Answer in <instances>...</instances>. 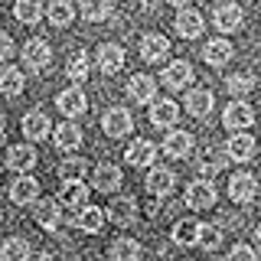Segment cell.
I'll return each mask as SVG.
<instances>
[{
    "mask_svg": "<svg viewBox=\"0 0 261 261\" xmlns=\"http://www.w3.org/2000/svg\"><path fill=\"white\" fill-rule=\"evenodd\" d=\"M101 127H105V134H108V137L121 141V137L130 134V127H134V118H130L127 108H111V111L101 118Z\"/></svg>",
    "mask_w": 261,
    "mask_h": 261,
    "instance_id": "6da1fadb",
    "label": "cell"
},
{
    "mask_svg": "<svg viewBox=\"0 0 261 261\" xmlns=\"http://www.w3.org/2000/svg\"><path fill=\"white\" fill-rule=\"evenodd\" d=\"M251 121H255V111H251V105H245L242 98H235L222 111V124L228 130H245V127H251Z\"/></svg>",
    "mask_w": 261,
    "mask_h": 261,
    "instance_id": "7a4b0ae2",
    "label": "cell"
},
{
    "mask_svg": "<svg viewBox=\"0 0 261 261\" xmlns=\"http://www.w3.org/2000/svg\"><path fill=\"white\" fill-rule=\"evenodd\" d=\"M49 62H53V49H49L46 39H30V43L23 46V65H27V69L43 72Z\"/></svg>",
    "mask_w": 261,
    "mask_h": 261,
    "instance_id": "3957f363",
    "label": "cell"
},
{
    "mask_svg": "<svg viewBox=\"0 0 261 261\" xmlns=\"http://www.w3.org/2000/svg\"><path fill=\"white\" fill-rule=\"evenodd\" d=\"M186 206L190 209H212L216 206V186L209 179H196L186 190Z\"/></svg>",
    "mask_w": 261,
    "mask_h": 261,
    "instance_id": "277c9868",
    "label": "cell"
},
{
    "mask_svg": "<svg viewBox=\"0 0 261 261\" xmlns=\"http://www.w3.org/2000/svg\"><path fill=\"white\" fill-rule=\"evenodd\" d=\"M163 153L173 160H183L193 153V134H186V130H167V137H163Z\"/></svg>",
    "mask_w": 261,
    "mask_h": 261,
    "instance_id": "5b68a950",
    "label": "cell"
},
{
    "mask_svg": "<svg viewBox=\"0 0 261 261\" xmlns=\"http://www.w3.org/2000/svg\"><path fill=\"white\" fill-rule=\"evenodd\" d=\"M56 108H59L65 118H79V114H85V108H88L85 92H82V88H65V92L56 95Z\"/></svg>",
    "mask_w": 261,
    "mask_h": 261,
    "instance_id": "8992f818",
    "label": "cell"
},
{
    "mask_svg": "<svg viewBox=\"0 0 261 261\" xmlns=\"http://www.w3.org/2000/svg\"><path fill=\"white\" fill-rule=\"evenodd\" d=\"M251 153H255V137L245 134V130H235V134L225 141V157H232L235 163L251 160Z\"/></svg>",
    "mask_w": 261,
    "mask_h": 261,
    "instance_id": "52a82bcc",
    "label": "cell"
},
{
    "mask_svg": "<svg viewBox=\"0 0 261 261\" xmlns=\"http://www.w3.org/2000/svg\"><path fill=\"white\" fill-rule=\"evenodd\" d=\"M176 118H179V108H176L173 98H163V101H150V124H153V127L170 130V127L176 124Z\"/></svg>",
    "mask_w": 261,
    "mask_h": 261,
    "instance_id": "ba28073f",
    "label": "cell"
},
{
    "mask_svg": "<svg viewBox=\"0 0 261 261\" xmlns=\"http://www.w3.org/2000/svg\"><path fill=\"white\" fill-rule=\"evenodd\" d=\"M176 186V173L170 167H150V173H147V190L153 196H170Z\"/></svg>",
    "mask_w": 261,
    "mask_h": 261,
    "instance_id": "9c48e42d",
    "label": "cell"
},
{
    "mask_svg": "<svg viewBox=\"0 0 261 261\" xmlns=\"http://www.w3.org/2000/svg\"><path fill=\"white\" fill-rule=\"evenodd\" d=\"M7 167L16 170V173H30L33 167H36V150L27 144H13L10 150H7Z\"/></svg>",
    "mask_w": 261,
    "mask_h": 261,
    "instance_id": "30bf717a",
    "label": "cell"
},
{
    "mask_svg": "<svg viewBox=\"0 0 261 261\" xmlns=\"http://www.w3.org/2000/svg\"><path fill=\"white\" fill-rule=\"evenodd\" d=\"M56 199H59L65 209H82V206H85V199H88V186L82 183V179H65V186L59 190Z\"/></svg>",
    "mask_w": 261,
    "mask_h": 261,
    "instance_id": "8fae6325",
    "label": "cell"
},
{
    "mask_svg": "<svg viewBox=\"0 0 261 261\" xmlns=\"http://www.w3.org/2000/svg\"><path fill=\"white\" fill-rule=\"evenodd\" d=\"M258 193V183L251 173H235L232 179H228V196H232L235 202H251Z\"/></svg>",
    "mask_w": 261,
    "mask_h": 261,
    "instance_id": "7c38bea8",
    "label": "cell"
},
{
    "mask_svg": "<svg viewBox=\"0 0 261 261\" xmlns=\"http://www.w3.org/2000/svg\"><path fill=\"white\" fill-rule=\"evenodd\" d=\"M127 95L134 98L137 105H150L153 95H157V82L147 75V72H141V75H134V79L127 82Z\"/></svg>",
    "mask_w": 261,
    "mask_h": 261,
    "instance_id": "4fadbf2b",
    "label": "cell"
},
{
    "mask_svg": "<svg viewBox=\"0 0 261 261\" xmlns=\"http://www.w3.org/2000/svg\"><path fill=\"white\" fill-rule=\"evenodd\" d=\"M202 27H206V20L199 16V10H190V7H183V10L176 13V33L183 39H196L202 33Z\"/></svg>",
    "mask_w": 261,
    "mask_h": 261,
    "instance_id": "5bb4252c",
    "label": "cell"
},
{
    "mask_svg": "<svg viewBox=\"0 0 261 261\" xmlns=\"http://www.w3.org/2000/svg\"><path fill=\"white\" fill-rule=\"evenodd\" d=\"M190 79H193V69H190L186 59H173L167 69H163V75H160V82L167 88H183V85H190Z\"/></svg>",
    "mask_w": 261,
    "mask_h": 261,
    "instance_id": "9a60e30c",
    "label": "cell"
},
{
    "mask_svg": "<svg viewBox=\"0 0 261 261\" xmlns=\"http://www.w3.org/2000/svg\"><path fill=\"white\" fill-rule=\"evenodd\" d=\"M242 20H245L242 7H239V4H232V0L216 7V27L222 30V33H235V30L242 27Z\"/></svg>",
    "mask_w": 261,
    "mask_h": 261,
    "instance_id": "2e32d148",
    "label": "cell"
},
{
    "mask_svg": "<svg viewBox=\"0 0 261 261\" xmlns=\"http://www.w3.org/2000/svg\"><path fill=\"white\" fill-rule=\"evenodd\" d=\"M98 69L101 72H121V65H124V46H118V43H105L101 49H98Z\"/></svg>",
    "mask_w": 261,
    "mask_h": 261,
    "instance_id": "e0dca14e",
    "label": "cell"
},
{
    "mask_svg": "<svg viewBox=\"0 0 261 261\" xmlns=\"http://www.w3.org/2000/svg\"><path fill=\"white\" fill-rule=\"evenodd\" d=\"M167 53H170V43L160 33H147L141 39V59L144 62H160V59H167Z\"/></svg>",
    "mask_w": 261,
    "mask_h": 261,
    "instance_id": "ac0fdd59",
    "label": "cell"
},
{
    "mask_svg": "<svg viewBox=\"0 0 261 261\" xmlns=\"http://www.w3.org/2000/svg\"><path fill=\"white\" fill-rule=\"evenodd\" d=\"M23 134H27V141H46V134H49L46 111H39V108L27 111V118H23Z\"/></svg>",
    "mask_w": 261,
    "mask_h": 261,
    "instance_id": "d6986e66",
    "label": "cell"
},
{
    "mask_svg": "<svg viewBox=\"0 0 261 261\" xmlns=\"http://www.w3.org/2000/svg\"><path fill=\"white\" fill-rule=\"evenodd\" d=\"M36 196H39V183H36L33 176H20V179L10 186V199L16 202V206H30Z\"/></svg>",
    "mask_w": 261,
    "mask_h": 261,
    "instance_id": "ffe728a7",
    "label": "cell"
},
{
    "mask_svg": "<svg viewBox=\"0 0 261 261\" xmlns=\"http://www.w3.org/2000/svg\"><path fill=\"white\" fill-rule=\"evenodd\" d=\"M202 59H206L209 65H225L228 59H232V43L228 39H209L206 46H202Z\"/></svg>",
    "mask_w": 261,
    "mask_h": 261,
    "instance_id": "44dd1931",
    "label": "cell"
},
{
    "mask_svg": "<svg viewBox=\"0 0 261 261\" xmlns=\"http://www.w3.org/2000/svg\"><path fill=\"white\" fill-rule=\"evenodd\" d=\"M153 157H157V147H153L150 141H144V137L127 147V163L130 167H150Z\"/></svg>",
    "mask_w": 261,
    "mask_h": 261,
    "instance_id": "7402d4cb",
    "label": "cell"
},
{
    "mask_svg": "<svg viewBox=\"0 0 261 261\" xmlns=\"http://www.w3.org/2000/svg\"><path fill=\"white\" fill-rule=\"evenodd\" d=\"M186 111H190L193 118H206L212 111V92L209 88H193V92L186 95Z\"/></svg>",
    "mask_w": 261,
    "mask_h": 261,
    "instance_id": "603a6c76",
    "label": "cell"
},
{
    "mask_svg": "<svg viewBox=\"0 0 261 261\" xmlns=\"http://www.w3.org/2000/svg\"><path fill=\"white\" fill-rule=\"evenodd\" d=\"M118 186H121V170L114 167V163H101V167L95 170V190L114 193Z\"/></svg>",
    "mask_w": 261,
    "mask_h": 261,
    "instance_id": "cb8c5ba5",
    "label": "cell"
},
{
    "mask_svg": "<svg viewBox=\"0 0 261 261\" xmlns=\"http://www.w3.org/2000/svg\"><path fill=\"white\" fill-rule=\"evenodd\" d=\"M23 85H27V79H23V72L20 69H0V95H7V98H16L23 92Z\"/></svg>",
    "mask_w": 261,
    "mask_h": 261,
    "instance_id": "d4e9b609",
    "label": "cell"
},
{
    "mask_svg": "<svg viewBox=\"0 0 261 261\" xmlns=\"http://www.w3.org/2000/svg\"><path fill=\"white\" fill-rule=\"evenodd\" d=\"M108 216H111L118 225H130V222L137 219V206H134V199H130V196H121V199H114V202H111V209H108Z\"/></svg>",
    "mask_w": 261,
    "mask_h": 261,
    "instance_id": "484cf974",
    "label": "cell"
},
{
    "mask_svg": "<svg viewBox=\"0 0 261 261\" xmlns=\"http://www.w3.org/2000/svg\"><path fill=\"white\" fill-rule=\"evenodd\" d=\"M46 20L53 23V27H69V23L75 20V10H72L69 0H53V4L46 7Z\"/></svg>",
    "mask_w": 261,
    "mask_h": 261,
    "instance_id": "4316f807",
    "label": "cell"
},
{
    "mask_svg": "<svg viewBox=\"0 0 261 261\" xmlns=\"http://www.w3.org/2000/svg\"><path fill=\"white\" fill-rule=\"evenodd\" d=\"M33 216H36V222L43 228H56L59 225V202L56 199H39L36 209H33Z\"/></svg>",
    "mask_w": 261,
    "mask_h": 261,
    "instance_id": "83f0119b",
    "label": "cell"
},
{
    "mask_svg": "<svg viewBox=\"0 0 261 261\" xmlns=\"http://www.w3.org/2000/svg\"><path fill=\"white\" fill-rule=\"evenodd\" d=\"M75 225L82 228V232H101V225H105V212L98 209V206H82L79 219H75Z\"/></svg>",
    "mask_w": 261,
    "mask_h": 261,
    "instance_id": "f1b7e54d",
    "label": "cell"
},
{
    "mask_svg": "<svg viewBox=\"0 0 261 261\" xmlns=\"http://www.w3.org/2000/svg\"><path fill=\"white\" fill-rule=\"evenodd\" d=\"M82 144V130L72 124V121H62L59 127H56V147L59 150H72V147Z\"/></svg>",
    "mask_w": 261,
    "mask_h": 261,
    "instance_id": "f546056e",
    "label": "cell"
},
{
    "mask_svg": "<svg viewBox=\"0 0 261 261\" xmlns=\"http://www.w3.org/2000/svg\"><path fill=\"white\" fill-rule=\"evenodd\" d=\"M111 10H114L111 0H82V16H85V20H92V23L108 20Z\"/></svg>",
    "mask_w": 261,
    "mask_h": 261,
    "instance_id": "4dcf8cb0",
    "label": "cell"
},
{
    "mask_svg": "<svg viewBox=\"0 0 261 261\" xmlns=\"http://www.w3.org/2000/svg\"><path fill=\"white\" fill-rule=\"evenodd\" d=\"M111 261H141V242L118 239L111 245Z\"/></svg>",
    "mask_w": 261,
    "mask_h": 261,
    "instance_id": "1f68e13d",
    "label": "cell"
},
{
    "mask_svg": "<svg viewBox=\"0 0 261 261\" xmlns=\"http://www.w3.org/2000/svg\"><path fill=\"white\" fill-rule=\"evenodd\" d=\"M196 239H199V222H193V219H183V222L173 225V242L183 245V248H193Z\"/></svg>",
    "mask_w": 261,
    "mask_h": 261,
    "instance_id": "d6a6232c",
    "label": "cell"
},
{
    "mask_svg": "<svg viewBox=\"0 0 261 261\" xmlns=\"http://www.w3.org/2000/svg\"><path fill=\"white\" fill-rule=\"evenodd\" d=\"M13 16L20 23H39L43 20V4H39V0H16Z\"/></svg>",
    "mask_w": 261,
    "mask_h": 261,
    "instance_id": "836d02e7",
    "label": "cell"
},
{
    "mask_svg": "<svg viewBox=\"0 0 261 261\" xmlns=\"http://www.w3.org/2000/svg\"><path fill=\"white\" fill-rule=\"evenodd\" d=\"M0 261H30V242L7 239L4 248H0Z\"/></svg>",
    "mask_w": 261,
    "mask_h": 261,
    "instance_id": "e575fe53",
    "label": "cell"
},
{
    "mask_svg": "<svg viewBox=\"0 0 261 261\" xmlns=\"http://www.w3.org/2000/svg\"><path fill=\"white\" fill-rule=\"evenodd\" d=\"M65 75H69L72 82H85L88 79V56L82 53V49H75V53L69 56V62H65Z\"/></svg>",
    "mask_w": 261,
    "mask_h": 261,
    "instance_id": "d590c367",
    "label": "cell"
},
{
    "mask_svg": "<svg viewBox=\"0 0 261 261\" xmlns=\"http://www.w3.org/2000/svg\"><path fill=\"white\" fill-rule=\"evenodd\" d=\"M225 88H228L232 95H248L251 88H255V79H251L248 72H235V75L225 79Z\"/></svg>",
    "mask_w": 261,
    "mask_h": 261,
    "instance_id": "8d00e7d4",
    "label": "cell"
},
{
    "mask_svg": "<svg viewBox=\"0 0 261 261\" xmlns=\"http://www.w3.org/2000/svg\"><path fill=\"white\" fill-rule=\"evenodd\" d=\"M219 242H222V232H219L216 225L199 222V239H196V245H199V248H206V251H212V248H219Z\"/></svg>",
    "mask_w": 261,
    "mask_h": 261,
    "instance_id": "74e56055",
    "label": "cell"
},
{
    "mask_svg": "<svg viewBox=\"0 0 261 261\" xmlns=\"http://www.w3.org/2000/svg\"><path fill=\"white\" fill-rule=\"evenodd\" d=\"M88 170V163L82 160V157H72V160H65L62 167H59V173L65 176V179H82V173Z\"/></svg>",
    "mask_w": 261,
    "mask_h": 261,
    "instance_id": "f35d334b",
    "label": "cell"
},
{
    "mask_svg": "<svg viewBox=\"0 0 261 261\" xmlns=\"http://www.w3.org/2000/svg\"><path fill=\"white\" fill-rule=\"evenodd\" d=\"M228 261H258V255L251 251V245H235L228 251Z\"/></svg>",
    "mask_w": 261,
    "mask_h": 261,
    "instance_id": "ab89813d",
    "label": "cell"
},
{
    "mask_svg": "<svg viewBox=\"0 0 261 261\" xmlns=\"http://www.w3.org/2000/svg\"><path fill=\"white\" fill-rule=\"evenodd\" d=\"M10 53H13V39L7 33H0V59H7Z\"/></svg>",
    "mask_w": 261,
    "mask_h": 261,
    "instance_id": "60d3db41",
    "label": "cell"
},
{
    "mask_svg": "<svg viewBox=\"0 0 261 261\" xmlns=\"http://www.w3.org/2000/svg\"><path fill=\"white\" fill-rule=\"evenodd\" d=\"M170 4H173V7H190L193 0H170Z\"/></svg>",
    "mask_w": 261,
    "mask_h": 261,
    "instance_id": "b9f144b4",
    "label": "cell"
},
{
    "mask_svg": "<svg viewBox=\"0 0 261 261\" xmlns=\"http://www.w3.org/2000/svg\"><path fill=\"white\" fill-rule=\"evenodd\" d=\"M0 134H4V114H0Z\"/></svg>",
    "mask_w": 261,
    "mask_h": 261,
    "instance_id": "7bdbcfd3",
    "label": "cell"
},
{
    "mask_svg": "<svg viewBox=\"0 0 261 261\" xmlns=\"http://www.w3.org/2000/svg\"><path fill=\"white\" fill-rule=\"evenodd\" d=\"M258 242H261V225H258Z\"/></svg>",
    "mask_w": 261,
    "mask_h": 261,
    "instance_id": "ee69618b",
    "label": "cell"
},
{
    "mask_svg": "<svg viewBox=\"0 0 261 261\" xmlns=\"http://www.w3.org/2000/svg\"><path fill=\"white\" fill-rule=\"evenodd\" d=\"M0 219H4V212H0Z\"/></svg>",
    "mask_w": 261,
    "mask_h": 261,
    "instance_id": "f6af8a7d",
    "label": "cell"
}]
</instances>
